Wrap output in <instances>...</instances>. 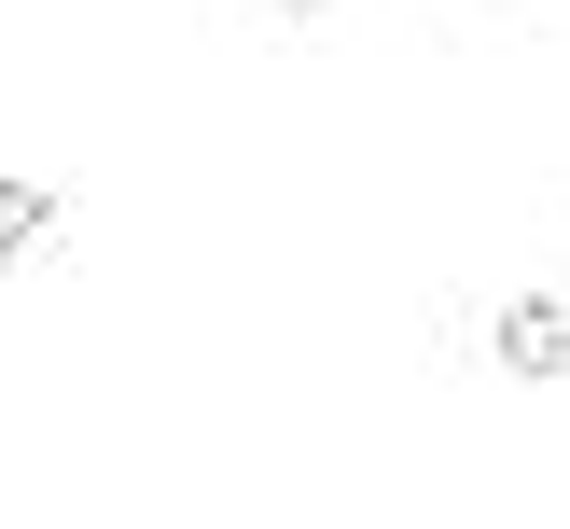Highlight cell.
Returning <instances> with one entry per match:
<instances>
[{
  "mask_svg": "<svg viewBox=\"0 0 570 529\" xmlns=\"http://www.w3.org/2000/svg\"><path fill=\"white\" fill-rule=\"evenodd\" d=\"M488 362L529 376V390H557V376H570V293H515V306L488 321Z\"/></svg>",
  "mask_w": 570,
  "mask_h": 529,
  "instance_id": "obj_1",
  "label": "cell"
},
{
  "mask_svg": "<svg viewBox=\"0 0 570 529\" xmlns=\"http://www.w3.org/2000/svg\"><path fill=\"white\" fill-rule=\"evenodd\" d=\"M42 237H56V182H28V167H0V265H28Z\"/></svg>",
  "mask_w": 570,
  "mask_h": 529,
  "instance_id": "obj_2",
  "label": "cell"
},
{
  "mask_svg": "<svg viewBox=\"0 0 570 529\" xmlns=\"http://www.w3.org/2000/svg\"><path fill=\"white\" fill-rule=\"evenodd\" d=\"M265 14H278V28H321V14H334V0H265Z\"/></svg>",
  "mask_w": 570,
  "mask_h": 529,
  "instance_id": "obj_3",
  "label": "cell"
}]
</instances>
